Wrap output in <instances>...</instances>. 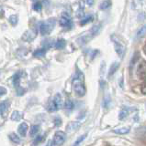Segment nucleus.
Returning a JSON list of instances; mask_svg holds the SVG:
<instances>
[{
  "instance_id": "obj_8",
  "label": "nucleus",
  "mask_w": 146,
  "mask_h": 146,
  "mask_svg": "<svg viewBox=\"0 0 146 146\" xmlns=\"http://www.w3.org/2000/svg\"><path fill=\"white\" fill-rule=\"evenodd\" d=\"M28 125H27L26 122H22L21 124L19 126V129H17V131H19L20 135H21L22 137L26 136L27 134V131H28Z\"/></svg>"
},
{
  "instance_id": "obj_18",
  "label": "nucleus",
  "mask_w": 146,
  "mask_h": 146,
  "mask_svg": "<svg viewBox=\"0 0 146 146\" xmlns=\"http://www.w3.org/2000/svg\"><path fill=\"white\" fill-rule=\"evenodd\" d=\"M146 35V26H143L141 27L139 30L137 31V35H136V38H141Z\"/></svg>"
},
{
  "instance_id": "obj_29",
  "label": "nucleus",
  "mask_w": 146,
  "mask_h": 146,
  "mask_svg": "<svg viewBox=\"0 0 146 146\" xmlns=\"http://www.w3.org/2000/svg\"><path fill=\"white\" fill-rule=\"evenodd\" d=\"M86 136H87V134H86V133L84 134V135H82V136H80L79 138L75 141V143L73 144V146H78V145L82 143V141H83L86 138Z\"/></svg>"
},
{
  "instance_id": "obj_32",
  "label": "nucleus",
  "mask_w": 146,
  "mask_h": 146,
  "mask_svg": "<svg viewBox=\"0 0 146 146\" xmlns=\"http://www.w3.org/2000/svg\"><path fill=\"white\" fill-rule=\"evenodd\" d=\"M141 93H143V94H145L146 95V81L144 82L143 85H141Z\"/></svg>"
},
{
  "instance_id": "obj_16",
  "label": "nucleus",
  "mask_w": 146,
  "mask_h": 146,
  "mask_svg": "<svg viewBox=\"0 0 146 146\" xmlns=\"http://www.w3.org/2000/svg\"><path fill=\"white\" fill-rule=\"evenodd\" d=\"M54 100V102H55V104L57 105L58 109H61L63 107V99H62V96L57 93L55 96H54V98L52 99Z\"/></svg>"
},
{
  "instance_id": "obj_21",
  "label": "nucleus",
  "mask_w": 146,
  "mask_h": 146,
  "mask_svg": "<svg viewBox=\"0 0 146 146\" xmlns=\"http://www.w3.org/2000/svg\"><path fill=\"white\" fill-rule=\"evenodd\" d=\"M129 113H130V111L128 109H122L120 114H118V119H120V120H124V119L129 115Z\"/></svg>"
},
{
  "instance_id": "obj_9",
  "label": "nucleus",
  "mask_w": 146,
  "mask_h": 146,
  "mask_svg": "<svg viewBox=\"0 0 146 146\" xmlns=\"http://www.w3.org/2000/svg\"><path fill=\"white\" fill-rule=\"evenodd\" d=\"M8 107H9V102L8 100H4V102H0V115H4L7 111Z\"/></svg>"
},
{
  "instance_id": "obj_27",
  "label": "nucleus",
  "mask_w": 146,
  "mask_h": 146,
  "mask_svg": "<svg viewBox=\"0 0 146 146\" xmlns=\"http://www.w3.org/2000/svg\"><path fill=\"white\" fill-rule=\"evenodd\" d=\"M8 21L12 26H16L17 24V21H19V17H17V15H12L8 18Z\"/></svg>"
},
{
  "instance_id": "obj_31",
  "label": "nucleus",
  "mask_w": 146,
  "mask_h": 146,
  "mask_svg": "<svg viewBox=\"0 0 146 146\" xmlns=\"http://www.w3.org/2000/svg\"><path fill=\"white\" fill-rule=\"evenodd\" d=\"M42 140H43V136H38L37 138H36L35 140H34V141H33V144L34 145H38L40 141H42Z\"/></svg>"
},
{
  "instance_id": "obj_26",
  "label": "nucleus",
  "mask_w": 146,
  "mask_h": 146,
  "mask_svg": "<svg viewBox=\"0 0 146 146\" xmlns=\"http://www.w3.org/2000/svg\"><path fill=\"white\" fill-rule=\"evenodd\" d=\"M93 19H94V18H93L92 16H87L86 17H85L83 20H81V21H80V25H81V26H85V25H86V24H88V23L92 22Z\"/></svg>"
},
{
  "instance_id": "obj_13",
  "label": "nucleus",
  "mask_w": 146,
  "mask_h": 146,
  "mask_svg": "<svg viewBox=\"0 0 146 146\" xmlns=\"http://www.w3.org/2000/svg\"><path fill=\"white\" fill-rule=\"evenodd\" d=\"M47 110L50 111V112H53V111H58V107H57V105L55 104V102H54V100H50L48 105H47Z\"/></svg>"
},
{
  "instance_id": "obj_17",
  "label": "nucleus",
  "mask_w": 146,
  "mask_h": 146,
  "mask_svg": "<svg viewBox=\"0 0 146 146\" xmlns=\"http://www.w3.org/2000/svg\"><path fill=\"white\" fill-rule=\"evenodd\" d=\"M80 127V123L79 122H75V121H73V122H71L69 125L67 126V131H75V130H77L78 128Z\"/></svg>"
},
{
  "instance_id": "obj_35",
  "label": "nucleus",
  "mask_w": 146,
  "mask_h": 146,
  "mask_svg": "<svg viewBox=\"0 0 146 146\" xmlns=\"http://www.w3.org/2000/svg\"><path fill=\"white\" fill-rule=\"evenodd\" d=\"M85 2H86V4L88 5V6H93L94 0H85Z\"/></svg>"
},
{
  "instance_id": "obj_6",
  "label": "nucleus",
  "mask_w": 146,
  "mask_h": 146,
  "mask_svg": "<svg viewBox=\"0 0 146 146\" xmlns=\"http://www.w3.org/2000/svg\"><path fill=\"white\" fill-rule=\"evenodd\" d=\"M65 140H66L65 132H63L62 131H58L55 132V134H54L52 141H53V143L55 146H60L65 143Z\"/></svg>"
},
{
  "instance_id": "obj_15",
  "label": "nucleus",
  "mask_w": 146,
  "mask_h": 146,
  "mask_svg": "<svg viewBox=\"0 0 146 146\" xmlns=\"http://www.w3.org/2000/svg\"><path fill=\"white\" fill-rule=\"evenodd\" d=\"M92 38V36H90V34H88V35H85V36H81L80 38H78L77 39V43H78L79 45H85V44H86L88 42V41Z\"/></svg>"
},
{
  "instance_id": "obj_11",
  "label": "nucleus",
  "mask_w": 146,
  "mask_h": 146,
  "mask_svg": "<svg viewBox=\"0 0 146 146\" xmlns=\"http://www.w3.org/2000/svg\"><path fill=\"white\" fill-rule=\"evenodd\" d=\"M47 48H40V49H37V50H35V51L33 52V56L36 57V58H42L45 56V54H46L47 52Z\"/></svg>"
},
{
  "instance_id": "obj_19",
  "label": "nucleus",
  "mask_w": 146,
  "mask_h": 146,
  "mask_svg": "<svg viewBox=\"0 0 146 146\" xmlns=\"http://www.w3.org/2000/svg\"><path fill=\"white\" fill-rule=\"evenodd\" d=\"M75 107V104L74 102H72L71 100H65V109L66 110V111H73V109H74Z\"/></svg>"
},
{
  "instance_id": "obj_36",
  "label": "nucleus",
  "mask_w": 146,
  "mask_h": 146,
  "mask_svg": "<svg viewBox=\"0 0 146 146\" xmlns=\"http://www.w3.org/2000/svg\"><path fill=\"white\" fill-rule=\"evenodd\" d=\"M53 145H54L53 141H52V140H51V141H49V143H48V145H47V146H53Z\"/></svg>"
},
{
  "instance_id": "obj_30",
  "label": "nucleus",
  "mask_w": 146,
  "mask_h": 146,
  "mask_svg": "<svg viewBox=\"0 0 146 146\" xmlns=\"http://www.w3.org/2000/svg\"><path fill=\"white\" fill-rule=\"evenodd\" d=\"M42 5L40 2H36L34 5H33V9L35 11H37V12H40V10H42Z\"/></svg>"
},
{
  "instance_id": "obj_12",
  "label": "nucleus",
  "mask_w": 146,
  "mask_h": 146,
  "mask_svg": "<svg viewBox=\"0 0 146 146\" xmlns=\"http://www.w3.org/2000/svg\"><path fill=\"white\" fill-rule=\"evenodd\" d=\"M138 74L141 78L146 76V62H141L138 68Z\"/></svg>"
},
{
  "instance_id": "obj_14",
  "label": "nucleus",
  "mask_w": 146,
  "mask_h": 146,
  "mask_svg": "<svg viewBox=\"0 0 146 146\" xmlns=\"http://www.w3.org/2000/svg\"><path fill=\"white\" fill-rule=\"evenodd\" d=\"M65 46H66V41L65 39H63V38H60L55 42L54 47H55L56 49H63L65 48Z\"/></svg>"
},
{
  "instance_id": "obj_20",
  "label": "nucleus",
  "mask_w": 146,
  "mask_h": 146,
  "mask_svg": "<svg viewBox=\"0 0 146 146\" xmlns=\"http://www.w3.org/2000/svg\"><path fill=\"white\" fill-rule=\"evenodd\" d=\"M100 27H101V25H96V26H94L92 29H90V31H89V34H90V36H95L96 35H97L98 32H99V29H100Z\"/></svg>"
},
{
  "instance_id": "obj_28",
  "label": "nucleus",
  "mask_w": 146,
  "mask_h": 146,
  "mask_svg": "<svg viewBox=\"0 0 146 146\" xmlns=\"http://www.w3.org/2000/svg\"><path fill=\"white\" fill-rule=\"evenodd\" d=\"M11 119H12V121H20V119H21V113L20 111H14L12 113V115H11Z\"/></svg>"
},
{
  "instance_id": "obj_37",
  "label": "nucleus",
  "mask_w": 146,
  "mask_h": 146,
  "mask_svg": "<svg viewBox=\"0 0 146 146\" xmlns=\"http://www.w3.org/2000/svg\"><path fill=\"white\" fill-rule=\"evenodd\" d=\"M143 52H144V54L146 55V44L143 46Z\"/></svg>"
},
{
  "instance_id": "obj_3",
  "label": "nucleus",
  "mask_w": 146,
  "mask_h": 146,
  "mask_svg": "<svg viewBox=\"0 0 146 146\" xmlns=\"http://www.w3.org/2000/svg\"><path fill=\"white\" fill-rule=\"evenodd\" d=\"M55 26V18H50L45 22H40L39 24V30L40 33L42 36L49 35Z\"/></svg>"
},
{
  "instance_id": "obj_22",
  "label": "nucleus",
  "mask_w": 146,
  "mask_h": 146,
  "mask_svg": "<svg viewBox=\"0 0 146 146\" xmlns=\"http://www.w3.org/2000/svg\"><path fill=\"white\" fill-rule=\"evenodd\" d=\"M110 6H111V1H110V0H105V1L102 2L101 5L99 6V8L101 9V10H105V9H108Z\"/></svg>"
},
{
  "instance_id": "obj_4",
  "label": "nucleus",
  "mask_w": 146,
  "mask_h": 146,
  "mask_svg": "<svg viewBox=\"0 0 146 146\" xmlns=\"http://www.w3.org/2000/svg\"><path fill=\"white\" fill-rule=\"evenodd\" d=\"M22 75V72H17L14 75L13 77V84H14L16 90H17V96H22L25 92H26V90L23 89L22 87L20 86V78Z\"/></svg>"
},
{
  "instance_id": "obj_7",
  "label": "nucleus",
  "mask_w": 146,
  "mask_h": 146,
  "mask_svg": "<svg viewBox=\"0 0 146 146\" xmlns=\"http://www.w3.org/2000/svg\"><path fill=\"white\" fill-rule=\"evenodd\" d=\"M36 35H37V32H36V30H33V29L28 30V31H26L25 33L23 34L22 39L27 41V42H30V41L33 40L36 38Z\"/></svg>"
},
{
  "instance_id": "obj_34",
  "label": "nucleus",
  "mask_w": 146,
  "mask_h": 146,
  "mask_svg": "<svg viewBox=\"0 0 146 146\" xmlns=\"http://www.w3.org/2000/svg\"><path fill=\"white\" fill-rule=\"evenodd\" d=\"M54 122H55L56 126H60V125H61V123H62V121L57 117V118L55 119V120H54Z\"/></svg>"
},
{
  "instance_id": "obj_33",
  "label": "nucleus",
  "mask_w": 146,
  "mask_h": 146,
  "mask_svg": "<svg viewBox=\"0 0 146 146\" xmlns=\"http://www.w3.org/2000/svg\"><path fill=\"white\" fill-rule=\"evenodd\" d=\"M5 94H7V90H6V88H4V87L0 86V97H1V96H3V95H5Z\"/></svg>"
},
{
  "instance_id": "obj_5",
  "label": "nucleus",
  "mask_w": 146,
  "mask_h": 146,
  "mask_svg": "<svg viewBox=\"0 0 146 146\" xmlns=\"http://www.w3.org/2000/svg\"><path fill=\"white\" fill-rule=\"evenodd\" d=\"M59 23H60V26L65 27L66 29H71L73 27V21L71 19V17L67 15L66 13L63 14V16L61 17L60 20H59Z\"/></svg>"
},
{
  "instance_id": "obj_1",
  "label": "nucleus",
  "mask_w": 146,
  "mask_h": 146,
  "mask_svg": "<svg viewBox=\"0 0 146 146\" xmlns=\"http://www.w3.org/2000/svg\"><path fill=\"white\" fill-rule=\"evenodd\" d=\"M73 89L78 97H83L86 92L85 86V77L80 70H77L75 78L73 79Z\"/></svg>"
},
{
  "instance_id": "obj_2",
  "label": "nucleus",
  "mask_w": 146,
  "mask_h": 146,
  "mask_svg": "<svg viewBox=\"0 0 146 146\" xmlns=\"http://www.w3.org/2000/svg\"><path fill=\"white\" fill-rule=\"evenodd\" d=\"M111 40L114 44V47H115V50L118 54V56L120 58H123L126 52V45L124 43L123 39L120 38V36L113 34L111 35Z\"/></svg>"
},
{
  "instance_id": "obj_10",
  "label": "nucleus",
  "mask_w": 146,
  "mask_h": 146,
  "mask_svg": "<svg viewBox=\"0 0 146 146\" xmlns=\"http://www.w3.org/2000/svg\"><path fill=\"white\" fill-rule=\"evenodd\" d=\"M118 68H120V63H118V62H114V63H112L110 68H109V70H108V77L110 78L112 75L115 74L116 71L118 70Z\"/></svg>"
},
{
  "instance_id": "obj_23",
  "label": "nucleus",
  "mask_w": 146,
  "mask_h": 146,
  "mask_svg": "<svg viewBox=\"0 0 146 146\" xmlns=\"http://www.w3.org/2000/svg\"><path fill=\"white\" fill-rule=\"evenodd\" d=\"M39 130H40L39 125H32V126H31V128H30V135L31 137L35 136L39 132Z\"/></svg>"
},
{
  "instance_id": "obj_24",
  "label": "nucleus",
  "mask_w": 146,
  "mask_h": 146,
  "mask_svg": "<svg viewBox=\"0 0 146 146\" xmlns=\"http://www.w3.org/2000/svg\"><path fill=\"white\" fill-rule=\"evenodd\" d=\"M9 139L13 141V143H20V137L17 136V133H15V132H11V133L9 134Z\"/></svg>"
},
{
  "instance_id": "obj_25",
  "label": "nucleus",
  "mask_w": 146,
  "mask_h": 146,
  "mask_svg": "<svg viewBox=\"0 0 146 146\" xmlns=\"http://www.w3.org/2000/svg\"><path fill=\"white\" fill-rule=\"evenodd\" d=\"M117 134H126L130 132V128H120V129H117L113 131Z\"/></svg>"
}]
</instances>
